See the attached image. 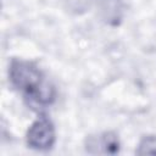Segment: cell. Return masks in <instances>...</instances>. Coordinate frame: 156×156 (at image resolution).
I'll return each instance as SVG.
<instances>
[{
	"label": "cell",
	"mask_w": 156,
	"mask_h": 156,
	"mask_svg": "<svg viewBox=\"0 0 156 156\" xmlns=\"http://www.w3.org/2000/svg\"><path fill=\"white\" fill-rule=\"evenodd\" d=\"M10 80L28 98L40 105H49L55 99V90L45 79L40 69L30 62L12 61L10 66Z\"/></svg>",
	"instance_id": "cell-1"
},
{
	"label": "cell",
	"mask_w": 156,
	"mask_h": 156,
	"mask_svg": "<svg viewBox=\"0 0 156 156\" xmlns=\"http://www.w3.org/2000/svg\"><path fill=\"white\" fill-rule=\"evenodd\" d=\"M87 150L91 154H116L119 150V141L113 133H102L89 136Z\"/></svg>",
	"instance_id": "cell-3"
},
{
	"label": "cell",
	"mask_w": 156,
	"mask_h": 156,
	"mask_svg": "<svg viewBox=\"0 0 156 156\" xmlns=\"http://www.w3.org/2000/svg\"><path fill=\"white\" fill-rule=\"evenodd\" d=\"M138 155H156V136L154 135H149L143 138V140L140 141L138 150H136Z\"/></svg>",
	"instance_id": "cell-4"
},
{
	"label": "cell",
	"mask_w": 156,
	"mask_h": 156,
	"mask_svg": "<svg viewBox=\"0 0 156 156\" xmlns=\"http://www.w3.org/2000/svg\"><path fill=\"white\" fill-rule=\"evenodd\" d=\"M55 143V129L50 119L41 116L29 127L27 132V144L35 150L51 149Z\"/></svg>",
	"instance_id": "cell-2"
}]
</instances>
